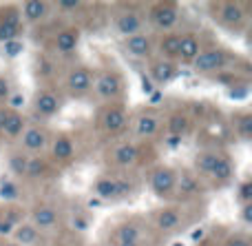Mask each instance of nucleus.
<instances>
[{
	"instance_id": "1",
	"label": "nucleus",
	"mask_w": 252,
	"mask_h": 246,
	"mask_svg": "<svg viewBox=\"0 0 252 246\" xmlns=\"http://www.w3.org/2000/svg\"><path fill=\"white\" fill-rule=\"evenodd\" d=\"M226 65V53L221 49H210V51H204L192 60V67H195L197 73H210V71H217Z\"/></svg>"
},
{
	"instance_id": "2",
	"label": "nucleus",
	"mask_w": 252,
	"mask_h": 246,
	"mask_svg": "<svg viewBox=\"0 0 252 246\" xmlns=\"http://www.w3.org/2000/svg\"><path fill=\"white\" fill-rule=\"evenodd\" d=\"M151 189L155 195H159V198H164V195H168L170 191L175 189V173L170 171V169L161 167V169H155L151 176Z\"/></svg>"
},
{
	"instance_id": "3",
	"label": "nucleus",
	"mask_w": 252,
	"mask_h": 246,
	"mask_svg": "<svg viewBox=\"0 0 252 246\" xmlns=\"http://www.w3.org/2000/svg\"><path fill=\"white\" fill-rule=\"evenodd\" d=\"M95 91H97V96L104 98V100H113V98H118L120 91H122V80L115 73H102L95 82Z\"/></svg>"
},
{
	"instance_id": "4",
	"label": "nucleus",
	"mask_w": 252,
	"mask_h": 246,
	"mask_svg": "<svg viewBox=\"0 0 252 246\" xmlns=\"http://www.w3.org/2000/svg\"><path fill=\"white\" fill-rule=\"evenodd\" d=\"M91 84H93L91 73H89L87 69H82V67L73 69L69 73V78H66V87H69V91L73 93V96H84V93L91 89Z\"/></svg>"
},
{
	"instance_id": "5",
	"label": "nucleus",
	"mask_w": 252,
	"mask_h": 246,
	"mask_svg": "<svg viewBox=\"0 0 252 246\" xmlns=\"http://www.w3.org/2000/svg\"><path fill=\"white\" fill-rule=\"evenodd\" d=\"M151 20L157 29H170L177 22V9L173 4H157L151 11Z\"/></svg>"
},
{
	"instance_id": "6",
	"label": "nucleus",
	"mask_w": 252,
	"mask_h": 246,
	"mask_svg": "<svg viewBox=\"0 0 252 246\" xmlns=\"http://www.w3.org/2000/svg\"><path fill=\"white\" fill-rule=\"evenodd\" d=\"M115 29L120 31L122 35H126V38H130V35H137L139 29H142V18L137 16V13H120L118 20H115Z\"/></svg>"
},
{
	"instance_id": "7",
	"label": "nucleus",
	"mask_w": 252,
	"mask_h": 246,
	"mask_svg": "<svg viewBox=\"0 0 252 246\" xmlns=\"http://www.w3.org/2000/svg\"><path fill=\"white\" fill-rule=\"evenodd\" d=\"M124 49L133 58H146L148 53H151V40H148V35H144V34L130 35V38H126Z\"/></svg>"
},
{
	"instance_id": "8",
	"label": "nucleus",
	"mask_w": 252,
	"mask_h": 246,
	"mask_svg": "<svg viewBox=\"0 0 252 246\" xmlns=\"http://www.w3.org/2000/svg\"><path fill=\"white\" fill-rule=\"evenodd\" d=\"M102 124H104V129L111 133L120 131V129L126 124V113L120 109V106H111V109H106L104 115H102Z\"/></svg>"
},
{
	"instance_id": "9",
	"label": "nucleus",
	"mask_w": 252,
	"mask_h": 246,
	"mask_svg": "<svg viewBox=\"0 0 252 246\" xmlns=\"http://www.w3.org/2000/svg\"><path fill=\"white\" fill-rule=\"evenodd\" d=\"M22 144H25V149L29 151H40L47 146V131L44 129H27L25 136H22Z\"/></svg>"
},
{
	"instance_id": "10",
	"label": "nucleus",
	"mask_w": 252,
	"mask_h": 246,
	"mask_svg": "<svg viewBox=\"0 0 252 246\" xmlns=\"http://www.w3.org/2000/svg\"><path fill=\"white\" fill-rule=\"evenodd\" d=\"M58 109H60L58 96H53V93H49V91L38 93V98H35V111H38L40 115H53V113H58Z\"/></svg>"
},
{
	"instance_id": "11",
	"label": "nucleus",
	"mask_w": 252,
	"mask_h": 246,
	"mask_svg": "<svg viewBox=\"0 0 252 246\" xmlns=\"http://www.w3.org/2000/svg\"><path fill=\"white\" fill-rule=\"evenodd\" d=\"M56 222H58V215H56V211L53 209H49V207H38L33 211V229L38 231V229H53L56 226Z\"/></svg>"
},
{
	"instance_id": "12",
	"label": "nucleus",
	"mask_w": 252,
	"mask_h": 246,
	"mask_svg": "<svg viewBox=\"0 0 252 246\" xmlns=\"http://www.w3.org/2000/svg\"><path fill=\"white\" fill-rule=\"evenodd\" d=\"M78 40H80L78 29H64L62 34H58L56 49L60 53H71V51H75V47H78Z\"/></svg>"
},
{
	"instance_id": "13",
	"label": "nucleus",
	"mask_w": 252,
	"mask_h": 246,
	"mask_svg": "<svg viewBox=\"0 0 252 246\" xmlns=\"http://www.w3.org/2000/svg\"><path fill=\"white\" fill-rule=\"evenodd\" d=\"M151 75L157 84H168L175 78V65L173 62H155L151 67Z\"/></svg>"
},
{
	"instance_id": "14",
	"label": "nucleus",
	"mask_w": 252,
	"mask_h": 246,
	"mask_svg": "<svg viewBox=\"0 0 252 246\" xmlns=\"http://www.w3.org/2000/svg\"><path fill=\"white\" fill-rule=\"evenodd\" d=\"M47 2H40V0H29V2L22 4V16L29 22H38L47 16Z\"/></svg>"
},
{
	"instance_id": "15",
	"label": "nucleus",
	"mask_w": 252,
	"mask_h": 246,
	"mask_svg": "<svg viewBox=\"0 0 252 246\" xmlns=\"http://www.w3.org/2000/svg\"><path fill=\"white\" fill-rule=\"evenodd\" d=\"M22 129H25V118H22V113L9 111L7 122H4V127H2V133L7 138H18L22 133Z\"/></svg>"
},
{
	"instance_id": "16",
	"label": "nucleus",
	"mask_w": 252,
	"mask_h": 246,
	"mask_svg": "<svg viewBox=\"0 0 252 246\" xmlns=\"http://www.w3.org/2000/svg\"><path fill=\"white\" fill-rule=\"evenodd\" d=\"M179 224H182V217L173 209H164L157 215V229L159 231H175V229H179Z\"/></svg>"
},
{
	"instance_id": "17",
	"label": "nucleus",
	"mask_w": 252,
	"mask_h": 246,
	"mask_svg": "<svg viewBox=\"0 0 252 246\" xmlns=\"http://www.w3.org/2000/svg\"><path fill=\"white\" fill-rule=\"evenodd\" d=\"M197 56H199V40L195 35H184L182 44H179V58L192 62Z\"/></svg>"
},
{
	"instance_id": "18",
	"label": "nucleus",
	"mask_w": 252,
	"mask_h": 246,
	"mask_svg": "<svg viewBox=\"0 0 252 246\" xmlns=\"http://www.w3.org/2000/svg\"><path fill=\"white\" fill-rule=\"evenodd\" d=\"M93 193L102 200H111V198H118V186H115L113 177H100V180L93 184Z\"/></svg>"
},
{
	"instance_id": "19",
	"label": "nucleus",
	"mask_w": 252,
	"mask_h": 246,
	"mask_svg": "<svg viewBox=\"0 0 252 246\" xmlns=\"http://www.w3.org/2000/svg\"><path fill=\"white\" fill-rule=\"evenodd\" d=\"M244 9H241V4L237 2H226L221 7V20L226 22V25H239L241 20H244Z\"/></svg>"
},
{
	"instance_id": "20",
	"label": "nucleus",
	"mask_w": 252,
	"mask_h": 246,
	"mask_svg": "<svg viewBox=\"0 0 252 246\" xmlns=\"http://www.w3.org/2000/svg\"><path fill=\"white\" fill-rule=\"evenodd\" d=\"M157 127H159V120H157V115H142V118L137 120V127H135V131H137L139 138H151L153 133L157 131Z\"/></svg>"
},
{
	"instance_id": "21",
	"label": "nucleus",
	"mask_w": 252,
	"mask_h": 246,
	"mask_svg": "<svg viewBox=\"0 0 252 246\" xmlns=\"http://www.w3.org/2000/svg\"><path fill=\"white\" fill-rule=\"evenodd\" d=\"M113 155H115V162H118L120 167H128V164H133L135 160H137L139 151H137V146H133V144H122L115 149Z\"/></svg>"
},
{
	"instance_id": "22",
	"label": "nucleus",
	"mask_w": 252,
	"mask_h": 246,
	"mask_svg": "<svg viewBox=\"0 0 252 246\" xmlns=\"http://www.w3.org/2000/svg\"><path fill=\"white\" fill-rule=\"evenodd\" d=\"M51 153H53V158L56 160H69L71 155H73V142H71L69 138H64V136L56 138Z\"/></svg>"
},
{
	"instance_id": "23",
	"label": "nucleus",
	"mask_w": 252,
	"mask_h": 246,
	"mask_svg": "<svg viewBox=\"0 0 252 246\" xmlns=\"http://www.w3.org/2000/svg\"><path fill=\"white\" fill-rule=\"evenodd\" d=\"M210 176H213L215 180H219V182L230 180V177H232V162L226 158V155H219V160H217V164L213 167Z\"/></svg>"
},
{
	"instance_id": "24",
	"label": "nucleus",
	"mask_w": 252,
	"mask_h": 246,
	"mask_svg": "<svg viewBox=\"0 0 252 246\" xmlns=\"http://www.w3.org/2000/svg\"><path fill=\"white\" fill-rule=\"evenodd\" d=\"M13 238H16V244H33L38 240V231L33 229L31 224H22L18 229H13Z\"/></svg>"
},
{
	"instance_id": "25",
	"label": "nucleus",
	"mask_w": 252,
	"mask_h": 246,
	"mask_svg": "<svg viewBox=\"0 0 252 246\" xmlns=\"http://www.w3.org/2000/svg\"><path fill=\"white\" fill-rule=\"evenodd\" d=\"M219 160V153H210V151H206V153H199L195 160V167L199 173H206V176H210V171H213V167L217 164Z\"/></svg>"
},
{
	"instance_id": "26",
	"label": "nucleus",
	"mask_w": 252,
	"mask_h": 246,
	"mask_svg": "<svg viewBox=\"0 0 252 246\" xmlns=\"http://www.w3.org/2000/svg\"><path fill=\"white\" fill-rule=\"evenodd\" d=\"M18 34H20V27H18V22H16V16H9L7 20L0 25V40H2V42H11Z\"/></svg>"
},
{
	"instance_id": "27",
	"label": "nucleus",
	"mask_w": 252,
	"mask_h": 246,
	"mask_svg": "<svg viewBox=\"0 0 252 246\" xmlns=\"http://www.w3.org/2000/svg\"><path fill=\"white\" fill-rule=\"evenodd\" d=\"M179 44H182V35L170 34L161 40L159 49H161V53H166V56H179Z\"/></svg>"
},
{
	"instance_id": "28",
	"label": "nucleus",
	"mask_w": 252,
	"mask_h": 246,
	"mask_svg": "<svg viewBox=\"0 0 252 246\" xmlns=\"http://www.w3.org/2000/svg\"><path fill=\"white\" fill-rule=\"evenodd\" d=\"M168 131L173 133V136H179V138H182L184 133L188 131V118H186V115H170V120H168Z\"/></svg>"
},
{
	"instance_id": "29",
	"label": "nucleus",
	"mask_w": 252,
	"mask_h": 246,
	"mask_svg": "<svg viewBox=\"0 0 252 246\" xmlns=\"http://www.w3.org/2000/svg\"><path fill=\"white\" fill-rule=\"evenodd\" d=\"M118 240L120 242H133L137 244L139 242V229L133 224H124L118 229Z\"/></svg>"
},
{
	"instance_id": "30",
	"label": "nucleus",
	"mask_w": 252,
	"mask_h": 246,
	"mask_svg": "<svg viewBox=\"0 0 252 246\" xmlns=\"http://www.w3.org/2000/svg\"><path fill=\"white\" fill-rule=\"evenodd\" d=\"M237 129H239V136L244 140H250L252 136V115L250 113H244L239 120H237Z\"/></svg>"
},
{
	"instance_id": "31",
	"label": "nucleus",
	"mask_w": 252,
	"mask_h": 246,
	"mask_svg": "<svg viewBox=\"0 0 252 246\" xmlns=\"http://www.w3.org/2000/svg\"><path fill=\"white\" fill-rule=\"evenodd\" d=\"M9 167H11V173H16V176H25L27 173V158L25 155H13V158L9 160Z\"/></svg>"
},
{
	"instance_id": "32",
	"label": "nucleus",
	"mask_w": 252,
	"mask_h": 246,
	"mask_svg": "<svg viewBox=\"0 0 252 246\" xmlns=\"http://www.w3.org/2000/svg\"><path fill=\"white\" fill-rule=\"evenodd\" d=\"M42 171H44V162H42L40 158H31V160H27V173H25V176H29V177H38Z\"/></svg>"
},
{
	"instance_id": "33",
	"label": "nucleus",
	"mask_w": 252,
	"mask_h": 246,
	"mask_svg": "<svg viewBox=\"0 0 252 246\" xmlns=\"http://www.w3.org/2000/svg\"><path fill=\"white\" fill-rule=\"evenodd\" d=\"M0 198L2 200H16L18 198V186L13 182H0Z\"/></svg>"
},
{
	"instance_id": "34",
	"label": "nucleus",
	"mask_w": 252,
	"mask_h": 246,
	"mask_svg": "<svg viewBox=\"0 0 252 246\" xmlns=\"http://www.w3.org/2000/svg\"><path fill=\"white\" fill-rule=\"evenodd\" d=\"M179 191H184V193H199V186H197V182L192 180L190 176H184L182 184H179Z\"/></svg>"
},
{
	"instance_id": "35",
	"label": "nucleus",
	"mask_w": 252,
	"mask_h": 246,
	"mask_svg": "<svg viewBox=\"0 0 252 246\" xmlns=\"http://www.w3.org/2000/svg\"><path fill=\"white\" fill-rule=\"evenodd\" d=\"M239 200L244 204H250V200H252V182L250 180H246L244 184L239 186Z\"/></svg>"
},
{
	"instance_id": "36",
	"label": "nucleus",
	"mask_w": 252,
	"mask_h": 246,
	"mask_svg": "<svg viewBox=\"0 0 252 246\" xmlns=\"http://www.w3.org/2000/svg\"><path fill=\"white\" fill-rule=\"evenodd\" d=\"M22 49H25V44L22 42H4V51H7V56H18V53H22Z\"/></svg>"
},
{
	"instance_id": "37",
	"label": "nucleus",
	"mask_w": 252,
	"mask_h": 246,
	"mask_svg": "<svg viewBox=\"0 0 252 246\" xmlns=\"http://www.w3.org/2000/svg\"><path fill=\"white\" fill-rule=\"evenodd\" d=\"M115 186H118V195H128L133 191L130 182H126V180H115Z\"/></svg>"
},
{
	"instance_id": "38",
	"label": "nucleus",
	"mask_w": 252,
	"mask_h": 246,
	"mask_svg": "<svg viewBox=\"0 0 252 246\" xmlns=\"http://www.w3.org/2000/svg\"><path fill=\"white\" fill-rule=\"evenodd\" d=\"M9 98V80L0 78V100H7Z\"/></svg>"
},
{
	"instance_id": "39",
	"label": "nucleus",
	"mask_w": 252,
	"mask_h": 246,
	"mask_svg": "<svg viewBox=\"0 0 252 246\" xmlns=\"http://www.w3.org/2000/svg\"><path fill=\"white\" fill-rule=\"evenodd\" d=\"M241 215H244L246 224H250V222H252V204H244V211H241Z\"/></svg>"
},
{
	"instance_id": "40",
	"label": "nucleus",
	"mask_w": 252,
	"mask_h": 246,
	"mask_svg": "<svg viewBox=\"0 0 252 246\" xmlns=\"http://www.w3.org/2000/svg\"><path fill=\"white\" fill-rule=\"evenodd\" d=\"M11 222H0V233H13V229H11Z\"/></svg>"
},
{
	"instance_id": "41",
	"label": "nucleus",
	"mask_w": 252,
	"mask_h": 246,
	"mask_svg": "<svg viewBox=\"0 0 252 246\" xmlns=\"http://www.w3.org/2000/svg\"><path fill=\"white\" fill-rule=\"evenodd\" d=\"M228 246H250V244L246 242L244 238H235V240H230V242H228Z\"/></svg>"
},
{
	"instance_id": "42",
	"label": "nucleus",
	"mask_w": 252,
	"mask_h": 246,
	"mask_svg": "<svg viewBox=\"0 0 252 246\" xmlns=\"http://www.w3.org/2000/svg\"><path fill=\"white\" fill-rule=\"evenodd\" d=\"M73 226L80 231H87V220H82V217H78V220H73Z\"/></svg>"
},
{
	"instance_id": "43",
	"label": "nucleus",
	"mask_w": 252,
	"mask_h": 246,
	"mask_svg": "<svg viewBox=\"0 0 252 246\" xmlns=\"http://www.w3.org/2000/svg\"><path fill=\"white\" fill-rule=\"evenodd\" d=\"M142 91H144V93H153V84H151V80H146V78L142 80Z\"/></svg>"
},
{
	"instance_id": "44",
	"label": "nucleus",
	"mask_w": 252,
	"mask_h": 246,
	"mask_svg": "<svg viewBox=\"0 0 252 246\" xmlns=\"http://www.w3.org/2000/svg\"><path fill=\"white\" fill-rule=\"evenodd\" d=\"M7 115H9V111H7V109H0V131H2L4 122H7Z\"/></svg>"
},
{
	"instance_id": "45",
	"label": "nucleus",
	"mask_w": 252,
	"mask_h": 246,
	"mask_svg": "<svg viewBox=\"0 0 252 246\" xmlns=\"http://www.w3.org/2000/svg\"><path fill=\"white\" fill-rule=\"evenodd\" d=\"M78 4L80 2H60V7L66 9V11H71V9H78Z\"/></svg>"
},
{
	"instance_id": "46",
	"label": "nucleus",
	"mask_w": 252,
	"mask_h": 246,
	"mask_svg": "<svg viewBox=\"0 0 252 246\" xmlns=\"http://www.w3.org/2000/svg\"><path fill=\"white\" fill-rule=\"evenodd\" d=\"M118 246H139V244H133V242H120Z\"/></svg>"
},
{
	"instance_id": "47",
	"label": "nucleus",
	"mask_w": 252,
	"mask_h": 246,
	"mask_svg": "<svg viewBox=\"0 0 252 246\" xmlns=\"http://www.w3.org/2000/svg\"><path fill=\"white\" fill-rule=\"evenodd\" d=\"M2 246H18L16 242H7V244H2Z\"/></svg>"
}]
</instances>
